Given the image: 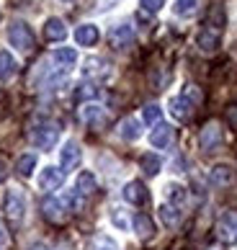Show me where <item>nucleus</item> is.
Wrapping results in <instances>:
<instances>
[{
	"mask_svg": "<svg viewBox=\"0 0 237 250\" xmlns=\"http://www.w3.org/2000/svg\"><path fill=\"white\" fill-rule=\"evenodd\" d=\"M217 237L222 243H237V211H224L217 222Z\"/></svg>",
	"mask_w": 237,
	"mask_h": 250,
	"instance_id": "nucleus-5",
	"label": "nucleus"
},
{
	"mask_svg": "<svg viewBox=\"0 0 237 250\" xmlns=\"http://www.w3.org/2000/svg\"><path fill=\"white\" fill-rule=\"evenodd\" d=\"M98 93H101V90L96 88V83H80V85L75 88L78 101H93V98H98Z\"/></svg>",
	"mask_w": 237,
	"mask_h": 250,
	"instance_id": "nucleus-29",
	"label": "nucleus"
},
{
	"mask_svg": "<svg viewBox=\"0 0 237 250\" xmlns=\"http://www.w3.org/2000/svg\"><path fill=\"white\" fill-rule=\"evenodd\" d=\"M173 142V126L170 124H155V129L150 132V145L162 150V147H168Z\"/></svg>",
	"mask_w": 237,
	"mask_h": 250,
	"instance_id": "nucleus-16",
	"label": "nucleus"
},
{
	"mask_svg": "<svg viewBox=\"0 0 237 250\" xmlns=\"http://www.w3.org/2000/svg\"><path fill=\"white\" fill-rule=\"evenodd\" d=\"M139 5H142L147 13H158L160 8L165 5V0H139Z\"/></svg>",
	"mask_w": 237,
	"mask_h": 250,
	"instance_id": "nucleus-34",
	"label": "nucleus"
},
{
	"mask_svg": "<svg viewBox=\"0 0 237 250\" xmlns=\"http://www.w3.org/2000/svg\"><path fill=\"white\" fill-rule=\"evenodd\" d=\"M3 240H5V235H3V229H0V243H3Z\"/></svg>",
	"mask_w": 237,
	"mask_h": 250,
	"instance_id": "nucleus-39",
	"label": "nucleus"
},
{
	"mask_svg": "<svg viewBox=\"0 0 237 250\" xmlns=\"http://www.w3.org/2000/svg\"><path fill=\"white\" fill-rule=\"evenodd\" d=\"M62 3H72V0H62Z\"/></svg>",
	"mask_w": 237,
	"mask_h": 250,
	"instance_id": "nucleus-40",
	"label": "nucleus"
},
{
	"mask_svg": "<svg viewBox=\"0 0 237 250\" xmlns=\"http://www.w3.org/2000/svg\"><path fill=\"white\" fill-rule=\"evenodd\" d=\"M98 188V181H96V175L90 173V170H83L78 175V186H75V191L80 193V196H90Z\"/></svg>",
	"mask_w": 237,
	"mask_h": 250,
	"instance_id": "nucleus-22",
	"label": "nucleus"
},
{
	"mask_svg": "<svg viewBox=\"0 0 237 250\" xmlns=\"http://www.w3.org/2000/svg\"><path fill=\"white\" fill-rule=\"evenodd\" d=\"M98 39H101V31H98V26H93V23H83L75 29V42L80 47H96Z\"/></svg>",
	"mask_w": 237,
	"mask_h": 250,
	"instance_id": "nucleus-14",
	"label": "nucleus"
},
{
	"mask_svg": "<svg viewBox=\"0 0 237 250\" xmlns=\"http://www.w3.org/2000/svg\"><path fill=\"white\" fill-rule=\"evenodd\" d=\"M180 96H183L186 101H191L194 106H196V104H201V90H198L196 85H186V88H183V93H180Z\"/></svg>",
	"mask_w": 237,
	"mask_h": 250,
	"instance_id": "nucleus-33",
	"label": "nucleus"
},
{
	"mask_svg": "<svg viewBox=\"0 0 237 250\" xmlns=\"http://www.w3.org/2000/svg\"><path fill=\"white\" fill-rule=\"evenodd\" d=\"M224 23H227V18H224L222 5H214V8H212V13H209V18H206V29H212V31H219V34H222Z\"/></svg>",
	"mask_w": 237,
	"mask_h": 250,
	"instance_id": "nucleus-26",
	"label": "nucleus"
},
{
	"mask_svg": "<svg viewBox=\"0 0 237 250\" xmlns=\"http://www.w3.org/2000/svg\"><path fill=\"white\" fill-rule=\"evenodd\" d=\"M124 201H129L134 204V207H142V204H147L150 201V193H147V186H144L142 181H129L124 186Z\"/></svg>",
	"mask_w": 237,
	"mask_h": 250,
	"instance_id": "nucleus-11",
	"label": "nucleus"
},
{
	"mask_svg": "<svg viewBox=\"0 0 237 250\" xmlns=\"http://www.w3.org/2000/svg\"><path fill=\"white\" fill-rule=\"evenodd\" d=\"M52 60L57 62L62 70H67V67H72V64L78 62V52L70 49V47H62V49H57V52L52 54Z\"/></svg>",
	"mask_w": 237,
	"mask_h": 250,
	"instance_id": "nucleus-23",
	"label": "nucleus"
},
{
	"mask_svg": "<svg viewBox=\"0 0 237 250\" xmlns=\"http://www.w3.org/2000/svg\"><path fill=\"white\" fill-rule=\"evenodd\" d=\"M83 75L90 78V83H93V80H103V78L111 75V67H108V62L101 60V57H90V60H85Z\"/></svg>",
	"mask_w": 237,
	"mask_h": 250,
	"instance_id": "nucleus-13",
	"label": "nucleus"
},
{
	"mask_svg": "<svg viewBox=\"0 0 237 250\" xmlns=\"http://www.w3.org/2000/svg\"><path fill=\"white\" fill-rule=\"evenodd\" d=\"M5 219L11 222V225H21L23 217H26V199L21 191H8L5 193Z\"/></svg>",
	"mask_w": 237,
	"mask_h": 250,
	"instance_id": "nucleus-3",
	"label": "nucleus"
},
{
	"mask_svg": "<svg viewBox=\"0 0 237 250\" xmlns=\"http://www.w3.org/2000/svg\"><path fill=\"white\" fill-rule=\"evenodd\" d=\"M209 181L217 188H230L237 181V175H235V168H230V165H214L212 173H209Z\"/></svg>",
	"mask_w": 237,
	"mask_h": 250,
	"instance_id": "nucleus-12",
	"label": "nucleus"
},
{
	"mask_svg": "<svg viewBox=\"0 0 237 250\" xmlns=\"http://www.w3.org/2000/svg\"><path fill=\"white\" fill-rule=\"evenodd\" d=\"M227 122H230L232 126H237V106H230V108H227Z\"/></svg>",
	"mask_w": 237,
	"mask_h": 250,
	"instance_id": "nucleus-36",
	"label": "nucleus"
},
{
	"mask_svg": "<svg viewBox=\"0 0 237 250\" xmlns=\"http://www.w3.org/2000/svg\"><path fill=\"white\" fill-rule=\"evenodd\" d=\"M80 122L88 124L90 129H101V126L106 124V111H103V106L85 104L83 108H80Z\"/></svg>",
	"mask_w": 237,
	"mask_h": 250,
	"instance_id": "nucleus-9",
	"label": "nucleus"
},
{
	"mask_svg": "<svg viewBox=\"0 0 237 250\" xmlns=\"http://www.w3.org/2000/svg\"><path fill=\"white\" fill-rule=\"evenodd\" d=\"M160 116H162V108L158 104H147L142 108V119L144 124H160Z\"/></svg>",
	"mask_w": 237,
	"mask_h": 250,
	"instance_id": "nucleus-31",
	"label": "nucleus"
},
{
	"mask_svg": "<svg viewBox=\"0 0 237 250\" xmlns=\"http://www.w3.org/2000/svg\"><path fill=\"white\" fill-rule=\"evenodd\" d=\"M139 165H142L144 175H158L160 168H162V160H160V155L144 152V155H142V160H139Z\"/></svg>",
	"mask_w": 237,
	"mask_h": 250,
	"instance_id": "nucleus-24",
	"label": "nucleus"
},
{
	"mask_svg": "<svg viewBox=\"0 0 237 250\" xmlns=\"http://www.w3.org/2000/svg\"><path fill=\"white\" fill-rule=\"evenodd\" d=\"M34 168H36V155H21L18 157V163H16V170H18V175H23V178H29V175L34 173Z\"/></svg>",
	"mask_w": 237,
	"mask_h": 250,
	"instance_id": "nucleus-27",
	"label": "nucleus"
},
{
	"mask_svg": "<svg viewBox=\"0 0 237 250\" xmlns=\"http://www.w3.org/2000/svg\"><path fill=\"white\" fill-rule=\"evenodd\" d=\"M219 145H222V129H219V124H217V122H209L201 129V134H198V147H201L204 152H212Z\"/></svg>",
	"mask_w": 237,
	"mask_h": 250,
	"instance_id": "nucleus-6",
	"label": "nucleus"
},
{
	"mask_svg": "<svg viewBox=\"0 0 237 250\" xmlns=\"http://www.w3.org/2000/svg\"><path fill=\"white\" fill-rule=\"evenodd\" d=\"M5 178H8V165L0 160V183H5Z\"/></svg>",
	"mask_w": 237,
	"mask_h": 250,
	"instance_id": "nucleus-37",
	"label": "nucleus"
},
{
	"mask_svg": "<svg viewBox=\"0 0 237 250\" xmlns=\"http://www.w3.org/2000/svg\"><path fill=\"white\" fill-rule=\"evenodd\" d=\"M8 42L21 52H31L34 49V31L26 21H13L8 26Z\"/></svg>",
	"mask_w": 237,
	"mask_h": 250,
	"instance_id": "nucleus-2",
	"label": "nucleus"
},
{
	"mask_svg": "<svg viewBox=\"0 0 237 250\" xmlns=\"http://www.w3.org/2000/svg\"><path fill=\"white\" fill-rule=\"evenodd\" d=\"M44 36H47V42H62L67 36V26L62 18H49L47 23H44Z\"/></svg>",
	"mask_w": 237,
	"mask_h": 250,
	"instance_id": "nucleus-18",
	"label": "nucleus"
},
{
	"mask_svg": "<svg viewBox=\"0 0 237 250\" xmlns=\"http://www.w3.org/2000/svg\"><path fill=\"white\" fill-rule=\"evenodd\" d=\"M80 157H83V152H80V147L78 142H65L62 145V150H59V165H62V170H75L78 168V163H80Z\"/></svg>",
	"mask_w": 237,
	"mask_h": 250,
	"instance_id": "nucleus-10",
	"label": "nucleus"
},
{
	"mask_svg": "<svg viewBox=\"0 0 237 250\" xmlns=\"http://www.w3.org/2000/svg\"><path fill=\"white\" fill-rule=\"evenodd\" d=\"M198 5H201V0H176V5H173V11H176L178 16L188 18V16H194V13L198 11Z\"/></svg>",
	"mask_w": 237,
	"mask_h": 250,
	"instance_id": "nucleus-28",
	"label": "nucleus"
},
{
	"mask_svg": "<svg viewBox=\"0 0 237 250\" xmlns=\"http://www.w3.org/2000/svg\"><path fill=\"white\" fill-rule=\"evenodd\" d=\"M168 111L173 114V119H178V122H188L191 114H194V104L186 101L183 96H176V98H170Z\"/></svg>",
	"mask_w": 237,
	"mask_h": 250,
	"instance_id": "nucleus-15",
	"label": "nucleus"
},
{
	"mask_svg": "<svg viewBox=\"0 0 237 250\" xmlns=\"http://www.w3.org/2000/svg\"><path fill=\"white\" fill-rule=\"evenodd\" d=\"M62 183H65V170L54 168V165H47L39 175V188L41 191H57Z\"/></svg>",
	"mask_w": 237,
	"mask_h": 250,
	"instance_id": "nucleus-8",
	"label": "nucleus"
},
{
	"mask_svg": "<svg viewBox=\"0 0 237 250\" xmlns=\"http://www.w3.org/2000/svg\"><path fill=\"white\" fill-rule=\"evenodd\" d=\"M134 42V29L129 23H116L111 31H108V44L114 49H126Z\"/></svg>",
	"mask_w": 237,
	"mask_h": 250,
	"instance_id": "nucleus-7",
	"label": "nucleus"
},
{
	"mask_svg": "<svg viewBox=\"0 0 237 250\" xmlns=\"http://www.w3.org/2000/svg\"><path fill=\"white\" fill-rule=\"evenodd\" d=\"M196 44L201 52H217L219 49V31H212V29H204L201 34L196 36Z\"/></svg>",
	"mask_w": 237,
	"mask_h": 250,
	"instance_id": "nucleus-19",
	"label": "nucleus"
},
{
	"mask_svg": "<svg viewBox=\"0 0 237 250\" xmlns=\"http://www.w3.org/2000/svg\"><path fill=\"white\" fill-rule=\"evenodd\" d=\"M118 134L124 137V140H129V142H134V140H139L142 137V124L137 122V119H132V116H126L121 124H118Z\"/></svg>",
	"mask_w": 237,
	"mask_h": 250,
	"instance_id": "nucleus-20",
	"label": "nucleus"
},
{
	"mask_svg": "<svg viewBox=\"0 0 237 250\" xmlns=\"http://www.w3.org/2000/svg\"><path fill=\"white\" fill-rule=\"evenodd\" d=\"M111 219H114V225H116L118 229H126V227H129V222H126V217L121 214V209H114V211H111Z\"/></svg>",
	"mask_w": 237,
	"mask_h": 250,
	"instance_id": "nucleus-35",
	"label": "nucleus"
},
{
	"mask_svg": "<svg viewBox=\"0 0 237 250\" xmlns=\"http://www.w3.org/2000/svg\"><path fill=\"white\" fill-rule=\"evenodd\" d=\"M88 250H116V243L108 235H96L93 240H90Z\"/></svg>",
	"mask_w": 237,
	"mask_h": 250,
	"instance_id": "nucleus-32",
	"label": "nucleus"
},
{
	"mask_svg": "<svg viewBox=\"0 0 237 250\" xmlns=\"http://www.w3.org/2000/svg\"><path fill=\"white\" fill-rule=\"evenodd\" d=\"M16 72H18V62L13 60V54L11 52H0V80H11L16 78Z\"/></svg>",
	"mask_w": 237,
	"mask_h": 250,
	"instance_id": "nucleus-21",
	"label": "nucleus"
},
{
	"mask_svg": "<svg viewBox=\"0 0 237 250\" xmlns=\"http://www.w3.org/2000/svg\"><path fill=\"white\" fill-rule=\"evenodd\" d=\"M132 225H134L137 237H142V240L155 237V222H152V217H147V214H142V211H139V214H134Z\"/></svg>",
	"mask_w": 237,
	"mask_h": 250,
	"instance_id": "nucleus-17",
	"label": "nucleus"
},
{
	"mask_svg": "<svg viewBox=\"0 0 237 250\" xmlns=\"http://www.w3.org/2000/svg\"><path fill=\"white\" fill-rule=\"evenodd\" d=\"M168 204H173V207H183V204H186V188L183 186H178V183H170V186H168Z\"/></svg>",
	"mask_w": 237,
	"mask_h": 250,
	"instance_id": "nucleus-30",
	"label": "nucleus"
},
{
	"mask_svg": "<svg viewBox=\"0 0 237 250\" xmlns=\"http://www.w3.org/2000/svg\"><path fill=\"white\" fill-rule=\"evenodd\" d=\"M41 214H44V219L59 225V222H65L70 217V209H67V204L62 201V196H47L41 201Z\"/></svg>",
	"mask_w": 237,
	"mask_h": 250,
	"instance_id": "nucleus-4",
	"label": "nucleus"
},
{
	"mask_svg": "<svg viewBox=\"0 0 237 250\" xmlns=\"http://www.w3.org/2000/svg\"><path fill=\"white\" fill-rule=\"evenodd\" d=\"M29 250H52L49 245H44V243H36V245H31Z\"/></svg>",
	"mask_w": 237,
	"mask_h": 250,
	"instance_id": "nucleus-38",
	"label": "nucleus"
},
{
	"mask_svg": "<svg viewBox=\"0 0 237 250\" xmlns=\"http://www.w3.org/2000/svg\"><path fill=\"white\" fill-rule=\"evenodd\" d=\"M160 219H162V225H165V227H176L180 222V209L173 207V204H162V207H160Z\"/></svg>",
	"mask_w": 237,
	"mask_h": 250,
	"instance_id": "nucleus-25",
	"label": "nucleus"
},
{
	"mask_svg": "<svg viewBox=\"0 0 237 250\" xmlns=\"http://www.w3.org/2000/svg\"><path fill=\"white\" fill-rule=\"evenodd\" d=\"M29 140H31L34 147H39V150H52V147L57 145V140H59V124H54V122H41L39 126L31 129Z\"/></svg>",
	"mask_w": 237,
	"mask_h": 250,
	"instance_id": "nucleus-1",
	"label": "nucleus"
}]
</instances>
